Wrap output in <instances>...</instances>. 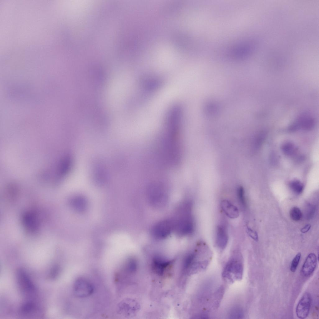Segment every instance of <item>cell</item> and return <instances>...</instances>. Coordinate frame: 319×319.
<instances>
[{"label":"cell","mask_w":319,"mask_h":319,"mask_svg":"<svg viewBox=\"0 0 319 319\" xmlns=\"http://www.w3.org/2000/svg\"><path fill=\"white\" fill-rule=\"evenodd\" d=\"M190 206L188 203H186L182 205L179 210L178 217L173 222L174 229L180 235H190L194 230V223Z\"/></svg>","instance_id":"obj_1"},{"label":"cell","mask_w":319,"mask_h":319,"mask_svg":"<svg viewBox=\"0 0 319 319\" xmlns=\"http://www.w3.org/2000/svg\"><path fill=\"white\" fill-rule=\"evenodd\" d=\"M16 277L18 286L22 294L27 298L32 297L36 293V288L26 273L23 269H19Z\"/></svg>","instance_id":"obj_2"},{"label":"cell","mask_w":319,"mask_h":319,"mask_svg":"<svg viewBox=\"0 0 319 319\" xmlns=\"http://www.w3.org/2000/svg\"><path fill=\"white\" fill-rule=\"evenodd\" d=\"M94 290L93 284L83 278L77 279L74 285V295L79 298H83L90 296L93 293Z\"/></svg>","instance_id":"obj_3"},{"label":"cell","mask_w":319,"mask_h":319,"mask_svg":"<svg viewBox=\"0 0 319 319\" xmlns=\"http://www.w3.org/2000/svg\"><path fill=\"white\" fill-rule=\"evenodd\" d=\"M243 267L236 260H231L226 264L224 270L223 276L231 281L240 279L242 276Z\"/></svg>","instance_id":"obj_4"},{"label":"cell","mask_w":319,"mask_h":319,"mask_svg":"<svg viewBox=\"0 0 319 319\" xmlns=\"http://www.w3.org/2000/svg\"><path fill=\"white\" fill-rule=\"evenodd\" d=\"M173 229V221L169 220H164L154 226L152 229V235L157 239H164L169 235Z\"/></svg>","instance_id":"obj_5"},{"label":"cell","mask_w":319,"mask_h":319,"mask_svg":"<svg viewBox=\"0 0 319 319\" xmlns=\"http://www.w3.org/2000/svg\"><path fill=\"white\" fill-rule=\"evenodd\" d=\"M312 297L308 292L305 293L299 301L296 308L297 317L301 319L306 318L308 316L311 308Z\"/></svg>","instance_id":"obj_6"},{"label":"cell","mask_w":319,"mask_h":319,"mask_svg":"<svg viewBox=\"0 0 319 319\" xmlns=\"http://www.w3.org/2000/svg\"><path fill=\"white\" fill-rule=\"evenodd\" d=\"M317 264L315 254L311 253L307 256L301 269V273L305 276L310 275L314 270Z\"/></svg>","instance_id":"obj_7"},{"label":"cell","mask_w":319,"mask_h":319,"mask_svg":"<svg viewBox=\"0 0 319 319\" xmlns=\"http://www.w3.org/2000/svg\"><path fill=\"white\" fill-rule=\"evenodd\" d=\"M119 312L127 316L135 314L138 311L139 306L137 302L131 299H127L121 302L119 306Z\"/></svg>","instance_id":"obj_8"},{"label":"cell","mask_w":319,"mask_h":319,"mask_svg":"<svg viewBox=\"0 0 319 319\" xmlns=\"http://www.w3.org/2000/svg\"><path fill=\"white\" fill-rule=\"evenodd\" d=\"M228 237L226 229L223 225L218 226L217 229L216 243L218 247L223 249L226 246L228 242Z\"/></svg>","instance_id":"obj_9"},{"label":"cell","mask_w":319,"mask_h":319,"mask_svg":"<svg viewBox=\"0 0 319 319\" xmlns=\"http://www.w3.org/2000/svg\"><path fill=\"white\" fill-rule=\"evenodd\" d=\"M222 209L225 215L231 219L237 218L239 215V211L237 207L229 201L223 200L221 203Z\"/></svg>","instance_id":"obj_10"},{"label":"cell","mask_w":319,"mask_h":319,"mask_svg":"<svg viewBox=\"0 0 319 319\" xmlns=\"http://www.w3.org/2000/svg\"><path fill=\"white\" fill-rule=\"evenodd\" d=\"M171 262L161 257L156 256L154 258L153 260V269L157 274L162 275Z\"/></svg>","instance_id":"obj_11"},{"label":"cell","mask_w":319,"mask_h":319,"mask_svg":"<svg viewBox=\"0 0 319 319\" xmlns=\"http://www.w3.org/2000/svg\"><path fill=\"white\" fill-rule=\"evenodd\" d=\"M23 222L25 228L31 232H35L37 230L38 224L36 217L31 213L25 214L23 217Z\"/></svg>","instance_id":"obj_12"},{"label":"cell","mask_w":319,"mask_h":319,"mask_svg":"<svg viewBox=\"0 0 319 319\" xmlns=\"http://www.w3.org/2000/svg\"><path fill=\"white\" fill-rule=\"evenodd\" d=\"M36 307L33 302L30 301H27L21 306L20 312L23 316H28L36 313Z\"/></svg>","instance_id":"obj_13"},{"label":"cell","mask_w":319,"mask_h":319,"mask_svg":"<svg viewBox=\"0 0 319 319\" xmlns=\"http://www.w3.org/2000/svg\"><path fill=\"white\" fill-rule=\"evenodd\" d=\"M289 186L292 191L298 194L301 193L304 188L302 184L298 180H294L291 182L290 183Z\"/></svg>","instance_id":"obj_14"},{"label":"cell","mask_w":319,"mask_h":319,"mask_svg":"<svg viewBox=\"0 0 319 319\" xmlns=\"http://www.w3.org/2000/svg\"><path fill=\"white\" fill-rule=\"evenodd\" d=\"M289 214L291 219L294 221H299L302 218V212L300 209L298 207H293L290 210Z\"/></svg>","instance_id":"obj_15"},{"label":"cell","mask_w":319,"mask_h":319,"mask_svg":"<svg viewBox=\"0 0 319 319\" xmlns=\"http://www.w3.org/2000/svg\"><path fill=\"white\" fill-rule=\"evenodd\" d=\"M301 256V253H298L293 259L290 267V269L291 272H294L296 271L300 260Z\"/></svg>","instance_id":"obj_16"},{"label":"cell","mask_w":319,"mask_h":319,"mask_svg":"<svg viewBox=\"0 0 319 319\" xmlns=\"http://www.w3.org/2000/svg\"><path fill=\"white\" fill-rule=\"evenodd\" d=\"M237 197L238 200L241 205L245 207L246 205L244 191L242 187L239 188L237 190Z\"/></svg>","instance_id":"obj_17"},{"label":"cell","mask_w":319,"mask_h":319,"mask_svg":"<svg viewBox=\"0 0 319 319\" xmlns=\"http://www.w3.org/2000/svg\"><path fill=\"white\" fill-rule=\"evenodd\" d=\"M283 152L287 155H291L295 152V149L293 145L290 143H287L283 146Z\"/></svg>","instance_id":"obj_18"},{"label":"cell","mask_w":319,"mask_h":319,"mask_svg":"<svg viewBox=\"0 0 319 319\" xmlns=\"http://www.w3.org/2000/svg\"><path fill=\"white\" fill-rule=\"evenodd\" d=\"M243 315L241 309L239 308H235L231 312L230 317L231 318H241Z\"/></svg>","instance_id":"obj_19"},{"label":"cell","mask_w":319,"mask_h":319,"mask_svg":"<svg viewBox=\"0 0 319 319\" xmlns=\"http://www.w3.org/2000/svg\"><path fill=\"white\" fill-rule=\"evenodd\" d=\"M247 232L249 235L254 240H258V236L257 233L250 228H247Z\"/></svg>","instance_id":"obj_20"},{"label":"cell","mask_w":319,"mask_h":319,"mask_svg":"<svg viewBox=\"0 0 319 319\" xmlns=\"http://www.w3.org/2000/svg\"><path fill=\"white\" fill-rule=\"evenodd\" d=\"M311 227V225L310 224H307L301 229V231L303 233H306L307 232L310 230Z\"/></svg>","instance_id":"obj_21"},{"label":"cell","mask_w":319,"mask_h":319,"mask_svg":"<svg viewBox=\"0 0 319 319\" xmlns=\"http://www.w3.org/2000/svg\"><path fill=\"white\" fill-rule=\"evenodd\" d=\"M171 139H172V138H170V142H171ZM172 142H173V141H172ZM173 144H174V145H175V144H174V143L173 142Z\"/></svg>","instance_id":"obj_22"}]
</instances>
